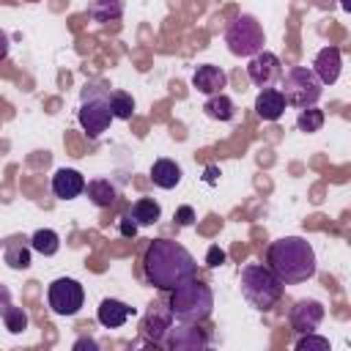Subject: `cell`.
Returning <instances> with one entry per match:
<instances>
[{
	"label": "cell",
	"instance_id": "6da1fadb",
	"mask_svg": "<svg viewBox=\"0 0 351 351\" xmlns=\"http://www.w3.org/2000/svg\"><path fill=\"white\" fill-rule=\"evenodd\" d=\"M197 263L192 252L173 239H154L143 255V274L159 291H173L184 280L195 277Z\"/></svg>",
	"mask_w": 351,
	"mask_h": 351
},
{
	"label": "cell",
	"instance_id": "7a4b0ae2",
	"mask_svg": "<svg viewBox=\"0 0 351 351\" xmlns=\"http://www.w3.org/2000/svg\"><path fill=\"white\" fill-rule=\"evenodd\" d=\"M266 266L277 274L282 285H296L304 282L315 274V250L307 239L302 236H282L269 244L266 250Z\"/></svg>",
	"mask_w": 351,
	"mask_h": 351
},
{
	"label": "cell",
	"instance_id": "3957f363",
	"mask_svg": "<svg viewBox=\"0 0 351 351\" xmlns=\"http://www.w3.org/2000/svg\"><path fill=\"white\" fill-rule=\"evenodd\" d=\"M167 307H170L173 318L181 321V324H203L211 315L214 293L203 280L189 277V280H184L181 285H176L170 291Z\"/></svg>",
	"mask_w": 351,
	"mask_h": 351
},
{
	"label": "cell",
	"instance_id": "277c9868",
	"mask_svg": "<svg viewBox=\"0 0 351 351\" xmlns=\"http://www.w3.org/2000/svg\"><path fill=\"white\" fill-rule=\"evenodd\" d=\"M241 293L255 310H271L282 296V282L263 263H247L241 269Z\"/></svg>",
	"mask_w": 351,
	"mask_h": 351
},
{
	"label": "cell",
	"instance_id": "5b68a950",
	"mask_svg": "<svg viewBox=\"0 0 351 351\" xmlns=\"http://www.w3.org/2000/svg\"><path fill=\"white\" fill-rule=\"evenodd\" d=\"M77 118H80V126L88 132L90 140H96L101 132H107V126L112 123V112H110V88L104 82L85 85Z\"/></svg>",
	"mask_w": 351,
	"mask_h": 351
},
{
	"label": "cell",
	"instance_id": "8992f818",
	"mask_svg": "<svg viewBox=\"0 0 351 351\" xmlns=\"http://www.w3.org/2000/svg\"><path fill=\"white\" fill-rule=\"evenodd\" d=\"M280 80H282V90L280 93L285 96V104L299 107V110L302 107H313L321 99V93H324L321 80L307 66H293V69L282 71Z\"/></svg>",
	"mask_w": 351,
	"mask_h": 351
},
{
	"label": "cell",
	"instance_id": "52a82bcc",
	"mask_svg": "<svg viewBox=\"0 0 351 351\" xmlns=\"http://www.w3.org/2000/svg\"><path fill=\"white\" fill-rule=\"evenodd\" d=\"M225 44H228V49H230L236 58H252L255 52L263 49L266 36H263L261 22H258L252 14H241V16H236V19L228 25V30H225Z\"/></svg>",
	"mask_w": 351,
	"mask_h": 351
},
{
	"label": "cell",
	"instance_id": "ba28073f",
	"mask_svg": "<svg viewBox=\"0 0 351 351\" xmlns=\"http://www.w3.org/2000/svg\"><path fill=\"white\" fill-rule=\"evenodd\" d=\"M47 302L55 315H77L85 304V288L74 277H58L47 288Z\"/></svg>",
	"mask_w": 351,
	"mask_h": 351
},
{
	"label": "cell",
	"instance_id": "9c48e42d",
	"mask_svg": "<svg viewBox=\"0 0 351 351\" xmlns=\"http://www.w3.org/2000/svg\"><path fill=\"white\" fill-rule=\"evenodd\" d=\"M247 77H250L252 85H258L261 90H263V88H274V85L280 82V77H282V63H280V58H277L274 52L261 49V52H255V55L250 58V63H247Z\"/></svg>",
	"mask_w": 351,
	"mask_h": 351
},
{
	"label": "cell",
	"instance_id": "30bf717a",
	"mask_svg": "<svg viewBox=\"0 0 351 351\" xmlns=\"http://www.w3.org/2000/svg\"><path fill=\"white\" fill-rule=\"evenodd\" d=\"M208 343H211V335L206 329H200L197 324L178 321V326H170L162 346H167L170 351H203L208 348Z\"/></svg>",
	"mask_w": 351,
	"mask_h": 351
},
{
	"label": "cell",
	"instance_id": "8fae6325",
	"mask_svg": "<svg viewBox=\"0 0 351 351\" xmlns=\"http://www.w3.org/2000/svg\"><path fill=\"white\" fill-rule=\"evenodd\" d=\"M170 326H173V313H170L167 304H159V302L148 307V313H145V318H143V324H140L143 337L151 340V343H156V346L165 343Z\"/></svg>",
	"mask_w": 351,
	"mask_h": 351
},
{
	"label": "cell",
	"instance_id": "7c38bea8",
	"mask_svg": "<svg viewBox=\"0 0 351 351\" xmlns=\"http://www.w3.org/2000/svg\"><path fill=\"white\" fill-rule=\"evenodd\" d=\"M291 326L304 335V332H315L324 321V304L318 299H299L293 307H291V315H288Z\"/></svg>",
	"mask_w": 351,
	"mask_h": 351
},
{
	"label": "cell",
	"instance_id": "4fadbf2b",
	"mask_svg": "<svg viewBox=\"0 0 351 351\" xmlns=\"http://www.w3.org/2000/svg\"><path fill=\"white\" fill-rule=\"evenodd\" d=\"M340 69H343V55L337 47H324L318 49L315 60H313V71L315 77L321 80V85H335L337 77H340Z\"/></svg>",
	"mask_w": 351,
	"mask_h": 351
},
{
	"label": "cell",
	"instance_id": "5bb4252c",
	"mask_svg": "<svg viewBox=\"0 0 351 351\" xmlns=\"http://www.w3.org/2000/svg\"><path fill=\"white\" fill-rule=\"evenodd\" d=\"M52 192L55 197L60 200H74L85 192V178L80 170H71V167H60L55 176H52Z\"/></svg>",
	"mask_w": 351,
	"mask_h": 351
},
{
	"label": "cell",
	"instance_id": "9a60e30c",
	"mask_svg": "<svg viewBox=\"0 0 351 351\" xmlns=\"http://www.w3.org/2000/svg\"><path fill=\"white\" fill-rule=\"evenodd\" d=\"M192 85H195L203 96H211V93H219V90L228 85V74H225L219 66H214V63H203V66L195 69Z\"/></svg>",
	"mask_w": 351,
	"mask_h": 351
},
{
	"label": "cell",
	"instance_id": "2e32d148",
	"mask_svg": "<svg viewBox=\"0 0 351 351\" xmlns=\"http://www.w3.org/2000/svg\"><path fill=\"white\" fill-rule=\"evenodd\" d=\"M132 315H134V307L126 304V302H121V299H104V302L99 304V310H96V318H99V324H101L104 329H118V326H123Z\"/></svg>",
	"mask_w": 351,
	"mask_h": 351
},
{
	"label": "cell",
	"instance_id": "e0dca14e",
	"mask_svg": "<svg viewBox=\"0 0 351 351\" xmlns=\"http://www.w3.org/2000/svg\"><path fill=\"white\" fill-rule=\"evenodd\" d=\"M255 112L263 121H277L285 112V96L277 88H263L258 93V99H255Z\"/></svg>",
	"mask_w": 351,
	"mask_h": 351
},
{
	"label": "cell",
	"instance_id": "ac0fdd59",
	"mask_svg": "<svg viewBox=\"0 0 351 351\" xmlns=\"http://www.w3.org/2000/svg\"><path fill=\"white\" fill-rule=\"evenodd\" d=\"M203 112L211 118V121H233V115H236V104H233V99L225 93V90H219V93H211L206 101H203Z\"/></svg>",
	"mask_w": 351,
	"mask_h": 351
},
{
	"label": "cell",
	"instance_id": "d6986e66",
	"mask_svg": "<svg viewBox=\"0 0 351 351\" xmlns=\"http://www.w3.org/2000/svg\"><path fill=\"white\" fill-rule=\"evenodd\" d=\"M151 181L159 189H173V186L181 184V167L173 159H156L151 165Z\"/></svg>",
	"mask_w": 351,
	"mask_h": 351
},
{
	"label": "cell",
	"instance_id": "ffe728a7",
	"mask_svg": "<svg viewBox=\"0 0 351 351\" xmlns=\"http://www.w3.org/2000/svg\"><path fill=\"white\" fill-rule=\"evenodd\" d=\"M85 192H88L90 203L99 206V208H110V206L115 203V197H118V189H115L107 178H96V181L85 184Z\"/></svg>",
	"mask_w": 351,
	"mask_h": 351
},
{
	"label": "cell",
	"instance_id": "44dd1931",
	"mask_svg": "<svg viewBox=\"0 0 351 351\" xmlns=\"http://www.w3.org/2000/svg\"><path fill=\"white\" fill-rule=\"evenodd\" d=\"M129 217L137 222V228H140V225H154V222H159V217H162V206H159L154 197H140V200L129 208Z\"/></svg>",
	"mask_w": 351,
	"mask_h": 351
},
{
	"label": "cell",
	"instance_id": "7402d4cb",
	"mask_svg": "<svg viewBox=\"0 0 351 351\" xmlns=\"http://www.w3.org/2000/svg\"><path fill=\"white\" fill-rule=\"evenodd\" d=\"M88 14L93 22H112L121 19L123 14V0H90L88 3Z\"/></svg>",
	"mask_w": 351,
	"mask_h": 351
},
{
	"label": "cell",
	"instance_id": "603a6c76",
	"mask_svg": "<svg viewBox=\"0 0 351 351\" xmlns=\"http://www.w3.org/2000/svg\"><path fill=\"white\" fill-rule=\"evenodd\" d=\"M30 250H36L38 255H55L60 250V236L52 230V228H38L33 236H30Z\"/></svg>",
	"mask_w": 351,
	"mask_h": 351
},
{
	"label": "cell",
	"instance_id": "cb8c5ba5",
	"mask_svg": "<svg viewBox=\"0 0 351 351\" xmlns=\"http://www.w3.org/2000/svg\"><path fill=\"white\" fill-rule=\"evenodd\" d=\"M110 112L118 121H132V115H134V99H132V93L112 90L110 93Z\"/></svg>",
	"mask_w": 351,
	"mask_h": 351
},
{
	"label": "cell",
	"instance_id": "d4e9b609",
	"mask_svg": "<svg viewBox=\"0 0 351 351\" xmlns=\"http://www.w3.org/2000/svg\"><path fill=\"white\" fill-rule=\"evenodd\" d=\"M5 263L11 266V269H27L30 266V247L25 244V241H11L8 247H5Z\"/></svg>",
	"mask_w": 351,
	"mask_h": 351
},
{
	"label": "cell",
	"instance_id": "484cf974",
	"mask_svg": "<svg viewBox=\"0 0 351 351\" xmlns=\"http://www.w3.org/2000/svg\"><path fill=\"white\" fill-rule=\"evenodd\" d=\"M296 126H299V132H307V134L318 132L324 126V110H318L315 104L313 107H302V112L296 118Z\"/></svg>",
	"mask_w": 351,
	"mask_h": 351
},
{
	"label": "cell",
	"instance_id": "4316f807",
	"mask_svg": "<svg viewBox=\"0 0 351 351\" xmlns=\"http://www.w3.org/2000/svg\"><path fill=\"white\" fill-rule=\"evenodd\" d=\"M3 324H5V329H8L11 335H22V332L27 329V313H25L22 307L8 304L5 313H3Z\"/></svg>",
	"mask_w": 351,
	"mask_h": 351
},
{
	"label": "cell",
	"instance_id": "83f0119b",
	"mask_svg": "<svg viewBox=\"0 0 351 351\" xmlns=\"http://www.w3.org/2000/svg\"><path fill=\"white\" fill-rule=\"evenodd\" d=\"M296 351H329V340L326 337H318L315 332H304L296 340Z\"/></svg>",
	"mask_w": 351,
	"mask_h": 351
},
{
	"label": "cell",
	"instance_id": "f1b7e54d",
	"mask_svg": "<svg viewBox=\"0 0 351 351\" xmlns=\"http://www.w3.org/2000/svg\"><path fill=\"white\" fill-rule=\"evenodd\" d=\"M225 258H228V255H225V250H222L219 244L208 247V252H206V263H208L211 269H214V266H222V263H225Z\"/></svg>",
	"mask_w": 351,
	"mask_h": 351
},
{
	"label": "cell",
	"instance_id": "f546056e",
	"mask_svg": "<svg viewBox=\"0 0 351 351\" xmlns=\"http://www.w3.org/2000/svg\"><path fill=\"white\" fill-rule=\"evenodd\" d=\"M176 222H178L181 228L192 225V222H195V208H192V206H178V208H176Z\"/></svg>",
	"mask_w": 351,
	"mask_h": 351
},
{
	"label": "cell",
	"instance_id": "4dcf8cb0",
	"mask_svg": "<svg viewBox=\"0 0 351 351\" xmlns=\"http://www.w3.org/2000/svg\"><path fill=\"white\" fill-rule=\"evenodd\" d=\"M118 230H121V236H126V239H134V233H137V222L126 214L121 222H118Z\"/></svg>",
	"mask_w": 351,
	"mask_h": 351
},
{
	"label": "cell",
	"instance_id": "1f68e13d",
	"mask_svg": "<svg viewBox=\"0 0 351 351\" xmlns=\"http://www.w3.org/2000/svg\"><path fill=\"white\" fill-rule=\"evenodd\" d=\"M8 304H11V291L5 285H0V318H3V313H5Z\"/></svg>",
	"mask_w": 351,
	"mask_h": 351
},
{
	"label": "cell",
	"instance_id": "d6a6232c",
	"mask_svg": "<svg viewBox=\"0 0 351 351\" xmlns=\"http://www.w3.org/2000/svg\"><path fill=\"white\" fill-rule=\"evenodd\" d=\"M5 55H8V36L0 30V60H3Z\"/></svg>",
	"mask_w": 351,
	"mask_h": 351
},
{
	"label": "cell",
	"instance_id": "836d02e7",
	"mask_svg": "<svg viewBox=\"0 0 351 351\" xmlns=\"http://www.w3.org/2000/svg\"><path fill=\"white\" fill-rule=\"evenodd\" d=\"M217 176H219V167H214V165H211V167H206V181H208V184H214V181H217Z\"/></svg>",
	"mask_w": 351,
	"mask_h": 351
},
{
	"label": "cell",
	"instance_id": "e575fe53",
	"mask_svg": "<svg viewBox=\"0 0 351 351\" xmlns=\"http://www.w3.org/2000/svg\"><path fill=\"white\" fill-rule=\"evenodd\" d=\"M85 346H88V348H96L93 340H77V343H74V348H85Z\"/></svg>",
	"mask_w": 351,
	"mask_h": 351
},
{
	"label": "cell",
	"instance_id": "d590c367",
	"mask_svg": "<svg viewBox=\"0 0 351 351\" xmlns=\"http://www.w3.org/2000/svg\"><path fill=\"white\" fill-rule=\"evenodd\" d=\"M343 8H348V0H343Z\"/></svg>",
	"mask_w": 351,
	"mask_h": 351
}]
</instances>
